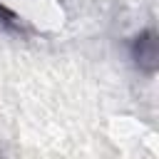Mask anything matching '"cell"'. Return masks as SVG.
<instances>
[{
  "label": "cell",
  "mask_w": 159,
  "mask_h": 159,
  "mask_svg": "<svg viewBox=\"0 0 159 159\" xmlns=\"http://www.w3.org/2000/svg\"><path fill=\"white\" fill-rule=\"evenodd\" d=\"M132 52H134L137 65H139L144 72H154V70H157V35H154V30L142 32V35L134 40Z\"/></svg>",
  "instance_id": "obj_1"
}]
</instances>
